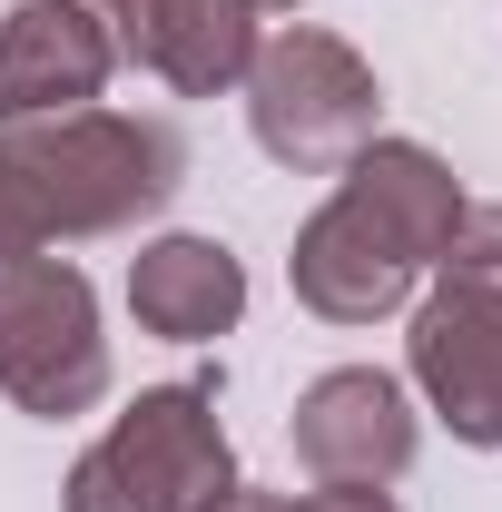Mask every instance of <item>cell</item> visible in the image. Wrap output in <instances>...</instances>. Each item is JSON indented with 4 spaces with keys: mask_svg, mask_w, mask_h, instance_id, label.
Listing matches in <instances>:
<instances>
[{
    "mask_svg": "<svg viewBox=\"0 0 502 512\" xmlns=\"http://www.w3.org/2000/svg\"><path fill=\"white\" fill-rule=\"evenodd\" d=\"M453 217H463V178L443 168L424 138H365L335 168V197L296 227L286 286L325 325L404 316L424 296V276H434Z\"/></svg>",
    "mask_w": 502,
    "mask_h": 512,
    "instance_id": "obj_1",
    "label": "cell"
},
{
    "mask_svg": "<svg viewBox=\"0 0 502 512\" xmlns=\"http://www.w3.org/2000/svg\"><path fill=\"white\" fill-rule=\"evenodd\" d=\"M188 188V138L138 109H60L0 128V266L119 237Z\"/></svg>",
    "mask_w": 502,
    "mask_h": 512,
    "instance_id": "obj_2",
    "label": "cell"
},
{
    "mask_svg": "<svg viewBox=\"0 0 502 512\" xmlns=\"http://www.w3.org/2000/svg\"><path fill=\"white\" fill-rule=\"evenodd\" d=\"M237 483L217 384H148L99 444L69 463L60 512H207Z\"/></svg>",
    "mask_w": 502,
    "mask_h": 512,
    "instance_id": "obj_3",
    "label": "cell"
},
{
    "mask_svg": "<svg viewBox=\"0 0 502 512\" xmlns=\"http://www.w3.org/2000/svg\"><path fill=\"white\" fill-rule=\"evenodd\" d=\"M247 128H256V148H266L276 168H296V178H335L365 138H384V79H375V60H365L355 40L296 20V30L256 40Z\"/></svg>",
    "mask_w": 502,
    "mask_h": 512,
    "instance_id": "obj_4",
    "label": "cell"
},
{
    "mask_svg": "<svg viewBox=\"0 0 502 512\" xmlns=\"http://www.w3.org/2000/svg\"><path fill=\"white\" fill-rule=\"evenodd\" d=\"M0 394L40 424H69L109 394L99 286L69 256H10L0 266Z\"/></svg>",
    "mask_w": 502,
    "mask_h": 512,
    "instance_id": "obj_5",
    "label": "cell"
},
{
    "mask_svg": "<svg viewBox=\"0 0 502 512\" xmlns=\"http://www.w3.org/2000/svg\"><path fill=\"white\" fill-rule=\"evenodd\" d=\"M404 316V384L424 394V414L453 444L502 453V296L434 276V296H414Z\"/></svg>",
    "mask_w": 502,
    "mask_h": 512,
    "instance_id": "obj_6",
    "label": "cell"
},
{
    "mask_svg": "<svg viewBox=\"0 0 502 512\" xmlns=\"http://www.w3.org/2000/svg\"><path fill=\"white\" fill-rule=\"evenodd\" d=\"M286 444L315 483H404V463L424 444V414H414V384L384 375V365H335L296 394L286 414Z\"/></svg>",
    "mask_w": 502,
    "mask_h": 512,
    "instance_id": "obj_7",
    "label": "cell"
},
{
    "mask_svg": "<svg viewBox=\"0 0 502 512\" xmlns=\"http://www.w3.org/2000/svg\"><path fill=\"white\" fill-rule=\"evenodd\" d=\"M109 79H119V50L79 0H10V20H0V128L99 109Z\"/></svg>",
    "mask_w": 502,
    "mask_h": 512,
    "instance_id": "obj_8",
    "label": "cell"
},
{
    "mask_svg": "<svg viewBox=\"0 0 502 512\" xmlns=\"http://www.w3.org/2000/svg\"><path fill=\"white\" fill-rule=\"evenodd\" d=\"M256 0H138L119 30V69H148L178 99H227L256 69Z\"/></svg>",
    "mask_w": 502,
    "mask_h": 512,
    "instance_id": "obj_9",
    "label": "cell"
},
{
    "mask_svg": "<svg viewBox=\"0 0 502 512\" xmlns=\"http://www.w3.org/2000/svg\"><path fill=\"white\" fill-rule=\"evenodd\" d=\"M128 316L158 345H217L247 316V266L217 237H148L128 256Z\"/></svg>",
    "mask_w": 502,
    "mask_h": 512,
    "instance_id": "obj_10",
    "label": "cell"
},
{
    "mask_svg": "<svg viewBox=\"0 0 502 512\" xmlns=\"http://www.w3.org/2000/svg\"><path fill=\"white\" fill-rule=\"evenodd\" d=\"M434 276H453V286H483V296H502V207H473V197H463V217H453V237H443Z\"/></svg>",
    "mask_w": 502,
    "mask_h": 512,
    "instance_id": "obj_11",
    "label": "cell"
},
{
    "mask_svg": "<svg viewBox=\"0 0 502 512\" xmlns=\"http://www.w3.org/2000/svg\"><path fill=\"white\" fill-rule=\"evenodd\" d=\"M286 512H404L384 483H315L306 503H286Z\"/></svg>",
    "mask_w": 502,
    "mask_h": 512,
    "instance_id": "obj_12",
    "label": "cell"
},
{
    "mask_svg": "<svg viewBox=\"0 0 502 512\" xmlns=\"http://www.w3.org/2000/svg\"><path fill=\"white\" fill-rule=\"evenodd\" d=\"M207 512H286V493H266V483H227Z\"/></svg>",
    "mask_w": 502,
    "mask_h": 512,
    "instance_id": "obj_13",
    "label": "cell"
},
{
    "mask_svg": "<svg viewBox=\"0 0 502 512\" xmlns=\"http://www.w3.org/2000/svg\"><path fill=\"white\" fill-rule=\"evenodd\" d=\"M256 10H306V0H256Z\"/></svg>",
    "mask_w": 502,
    "mask_h": 512,
    "instance_id": "obj_14",
    "label": "cell"
}]
</instances>
